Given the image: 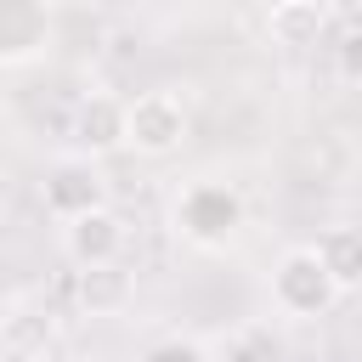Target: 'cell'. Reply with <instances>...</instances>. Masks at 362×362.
<instances>
[{"instance_id":"5","label":"cell","mask_w":362,"mask_h":362,"mask_svg":"<svg viewBox=\"0 0 362 362\" xmlns=\"http://www.w3.org/2000/svg\"><path fill=\"white\" fill-rule=\"evenodd\" d=\"M57 45V0H0V68H28Z\"/></svg>"},{"instance_id":"3","label":"cell","mask_w":362,"mask_h":362,"mask_svg":"<svg viewBox=\"0 0 362 362\" xmlns=\"http://www.w3.org/2000/svg\"><path fill=\"white\" fill-rule=\"evenodd\" d=\"M192 130V113L175 90H141L130 96V124H124V147L141 158H170Z\"/></svg>"},{"instance_id":"2","label":"cell","mask_w":362,"mask_h":362,"mask_svg":"<svg viewBox=\"0 0 362 362\" xmlns=\"http://www.w3.org/2000/svg\"><path fill=\"white\" fill-rule=\"evenodd\" d=\"M266 288H272V305H277L288 322L328 317V311H334V300L345 294V288L334 283V272H328V260H322V249H317V243H294V249H283V255L272 260Z\"/></svg>"},{"instance_id":"10","label":"cell","mask_w":362,"mask_h":362,"mask_svg":"<svg viewBox=\"0 0 362 362\" xmlns=\"http://www.w3.org/2000/svg\"><path fill=\"white\" fill-rule=\"evenodd\" d=\"M317 249H322V260H328V272L345 294L362 288V226H334V232L317 238Z\"/></svg>"},{"instance_id":"17","label":"cell","mask_w":362,"mask_h":362,"mask_svg":"<svg viewBox=\"0 0 362 362\" xmlns=\"http://www.w3.org/2000/svg\"><path fill=\"white\" fill-rule=\"evenodd\" d=\"M277 6H288V0H260V11H277Z\"/></svg>"},{"instance_id":"15","label":"cell","mask_w":362,"mask_h":362,"mask_svg":"<svg viewBox=\"0 0 362 362\" xmlns=\"http://www.w3.org/2000/svg\"><path fill=\"white\" fill-rule=\"evenodd\" d=\"M51 362H90L85 351H62V356H51Z\"/></svg>"},{"instance_id":"8","label":"cell","mask_w":362,"mask_h":362,"mask_svg":"<svg viewBox=\"0 0 362 362\" xmlns=\"http://www.w3.org/2000/svg\"><path fill=\"white\" fill-rule=\"evenodd\" d=\"M74 300H79L85 317H124L136 305V272L124 260H113V266H79Z\"/></svg>"},{"instance_id":"13","label":"cell","mask_w":362,"mask_h":362,"mask_svg":"<svg viewBox=\"0 0 362 362\" xmlns=\"http://www.w3.org/2000/svg\"><path fill=\"white\" fill-rule=\"evenodd\" d=\"M345 17H351V28H362V0H345Z\"/></svg>"},{"instance_id":"14","label":"cell","mask_w":362,"mask_h":362,"mask_svg":"<svg viewBox=\"0 0 362 362\" xmlns=\"http://www.w3.org/2000/svg\"><path fill=\"white\" fill-rule=\"evenodd\" d=\"M11 328V300H6V288H0V334Z\"/></svg>"},{"instance_id":"1","label":"cell","mask_w":362,"mask_h":362,"mask_svg":"<svg viewBox=\"0 0 362 362\" xmlns=\"http://www.w3.org/2000/svg\"><path fill=\"white\" fill-rule=\"evenodd\" d=\"M243 226V192L232 181H187L175 198H170V232L192 249H221L232 243Z\"/></svg>"},{"instance_id":"9","label":"cell","mask_w":362,"mask_h":362,"mask_svg":"<svg viewBox=\"0 0 362 362\" xmlns=\"http://www.w3.org/2000/svg\"><path fill=\"white\" fill-rule=\"evenodd\" d=\"M322 28H328V6H322V0H288V6L266 11V40H272V45H288V51L317 45Z\"/></svg>"},{"instance_id":"16","label":"cell","mask_w":362,"mask_h":362,"mask_svg":"<svg viewBox=\"0 0 362 362\" xmlns=\"http://www.w3.org/2000/svg\"><path fill=\"white\" fill-rule=\"evenodd\" d=\"M0 362H34L28 351H0Z\"/></svg>"},{"instance_id":"12","label":"cell","mask_w":362,"mask_h":362,"mask_svg":"<svg viewBox=\"0 0 362 362\" xmlns=\"http://www.w3.org/2000/svg\"><path fill=\"white\" fill-rule=\"evenodd\" d=\"M334 74L362 90V28H345V34H339V45H334Z\"/></svg>"},{"instance_id":"18","label":"cell","mask_w":362,"mask_h":362,"mask_svg":"<svg viewBox=\"0 0 362 362\" xmlns=\"http://www.w3.org/2000/svg\"><path fill=\"white\" fill-rule=\"evenodd\" d=\"M57 6H96V0H57Z\"/></svg>"},{"instance_id":"4","label":"cell","mask_w":362,"mask_h":362,"mask_svg":"<svg viewBox=\"0 0 362 362\" xmlns=\"http://www.w3.org/2000/svg\"><path fill=\"white\" fill-rule=\"evenodd\" d=\"M40 198L57 221H74V215H90L107 204V175H102V158L90 153H62L45 164V181H40Z\"/></svg>"},{"instance_id":"11","label":"cell","mask_w":362,"mask_h":362,"mask_svg":"<svg viewBox=\"0 0 362 362\" xmlns=\"http://www.w3.org/2000/svg\"><path fill=\"white\" fill-rule=\"evenodd\" d=\"M136 362H215L198 339H187V334H170V339H153Z\"/></svg>"},{"instance_id":"7","label":"cell","mask_w":362,"mask_h":362,"mask_svg":"<svg viewBox=\"0 0 362 362\" xmlns=\"http://www.w3.org/2000/svg\"><path fill=\"white\" fill-rule=\"evenodd\" d=\"M124 124H130V102L107 96V90H90L74 107V153H90V158L119 153L124 147Z\"/></svg>"},{"instance_id":"6","label":"cell","mask_w":362,"mask_h":362,"mask_svg":"<svg viewBox=\"0 0 362 362\" xmlns=\"http://www.w3.org/2000/svg\"><path fill=\"white\" fill-rule=\"evenodd\" d=\"M124 249H130V221L113 204L62 221V255L74 260V272L79 266H113V260H124Z\"/></svg>"}]
</instances>
